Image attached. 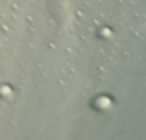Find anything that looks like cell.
Wrapping results in <instances>:
<instances>
[{
  "instance_id": "cell-1",
  "label": "cell",
  "mask_w": 146,
  "mask_h": 140,
  "mask_svg": "<svg viewBox=\"0 0 146 140\" xmlns=\"http://www.w3.org/2000/svg\"><path fill=\"white\" fill-rule=\"evenodd\" d=\"M8 94H10V88L2 84V86H0V96H2V98H4V96H8Z\"/></svg>"
}]
</instances>
